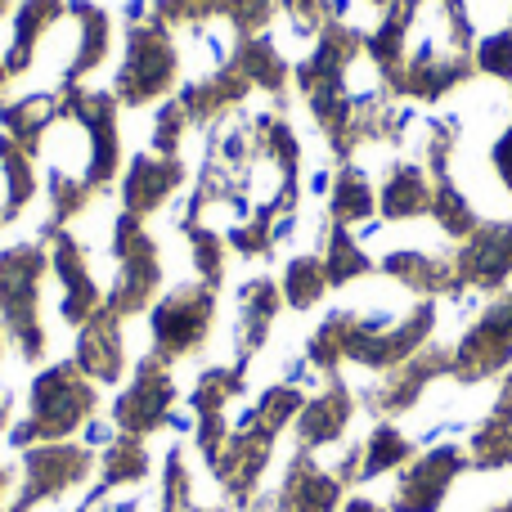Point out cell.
Here are the masks:
<instances>
[{
    "label": "cell",
    "instance_id": "obj_1",
    "mask_svg": "<svg viewBox=\"0 0 512 512\" xmlns=\"http://www.w3.org/2000/svg\"><path fill=\"white\" fill-rule=\"evenodd\" d=\"M45 274V252L36 243H14L0 252V315L5 328L23 342L27 360L41 355V324H36V283Z\"/></svg>",
    "mask_w": 512,
    "mask_h": 512
},
{
    "label": "cell",
    "instance_id": "obj_2",
    "mask_svg": "<svg viewBox=\"0 0 512 512\" xmlns=\"http://www.w3.org/2000/svg\"><path fill=\"white\" fill-rule=\"evenodd\" d=\"M176 86V45L162 27H135L131 45H126V63L117 68L113 99L131 108L153 104L158 95Z\"/></svg>",
    "mask_w": 512,
    "mask_h": 512
},
{
    "label": "cell",
    "instance_id": "obj_3",
    "mask_svg": "<svg viewBox=\"0 0 512 512\" xmlns=\"http://www.w3.org/2000/svg\"><path fill=\"white\" fill-rule=\"evenodd\" d=\"M212 310H216V297L207 283H185V288L167 292L162 306L153 310V346H158V360H180L185 351H194L207 337Z\"/></svg>",
    "mask_w": 512,
    "mask_h": 512
},
{
    "label": "cell",
    "instance_id": "obj_4",
    "mask_svg": "<svg viewBox=\"0 0 512 512\" xmlns=\"http://www.w3.org/2000/svg\"><path fill=\"white\" fill-rule=\"evenodd\" d=\"M90 405H95V396H90V387L77 378V369L59 364V369H50L41 382H36V391H32V423H27L23 436L72 432V427L90 414Z\"/></svg>",
    "mask_w": 512,
    "mask_h": 512
},
{
    "label": "cell",
    "instance_id": "obj_5",
    "mask_svg": "<svg viewBox=\"0 0 512 512\" xmlns=\"http://www.w3.org/2000/svg\"><path fill=\"white\" fill-rule=\"evenodd\" d=\"M180 180H185V167H180V158H162V153H140V158L131 162V176H126V185H122V203H126V212H131V216H149V212H158V207L180 189Z\"/></svg>",
    "mask_w": 512,
    "mask_h": 512
},
{
    "label": "cell",
    "instance_id": "obj_6",
    "mask_svg": "<svg viewBox=\"0 0 512 512\" xmlns=\"http://www.w3.org/2000/svg\"><path fill=\"white\" fill-rule=\"evenodd\" d=\"M117 324H122V319L104 306L99 315L86 319V328H81L77 364L90 373V378L113 382L117 373H122V333H117Z\"/></svg>",
    "mask_w": 512,
    "mask_h": 512
},
{
    "label": "cell",
    "instance_id": "obj_7",
    "mask_svg": "<svg viewBox=\"0 0 512 512\" xmlns=\"http://www.w3.org/2000/svg\"><path fill=\"white\" fill-rule=\"evenodd\" d=\"M324 283H328L324 261H319V256H297V261L288 265V274H283V297H288L297 310H306L319 301Z\"/></svg>",
    "mask_w": 512,
    "mask_h": 512
},
{
    "label": "cell",
    "instance_id": "obj_8",
    "mask_svg": "<svg viewBox=\"0 0 512 512\" xmlns=\"http://www.w3.org/2000/svg\"><path fill=\"white\" fill-rule=\"evenodd\" d=\"M373 212V185L364 180V171H342L337 176V189H333V216L337 225L346 221H364V216Z\"/></svg>",
    "mask_w": 512,
    "mask_h": 512
},
{
    "label": "cell",
    "instance_id": "obj_9",
    "mask_svg": "<svg viewBox=\"0 0 512 512\" xmlns=\"http://www.w3.org/2000/svg\"><path fill=\"white\" fill-rule=\"evenodd\" d=\"M477 63L490 77H512V32H495L477 45Z\"/></svg>",
    "mask_w": 512,
    "mask_h": 512
},
{
    "label": "cell",
    "instance_id": "obj_10",
    "mask_svg": "<svg viewBox=\"0 0 512 512\" xmlns=\"http://www.w3.org/2000/svg\"><path fill=\"white\" fill-rule=\"evenodd\" d=\"M225 14H230V23L239 27L243 36H256L265 23H270V9H274V0H225Z\"/></svg>",
    "mask_w": 512,
    "mask_h": 512
},
{
    "label": "cell",
    "instance_id": "obj_11",
    "mask_svg": "<svg viewBox=\"0 0 512 512\" xmlns=\"http://www.w3.org/2000/svg\"><path fill=\"white\" fill-rule=\"evenodd\" d=\"M5 77H9V72H5V63H0V90H5Z\"/></svg>",
    "mask_w": 512,
    "mask_h": 512
},
{
    "label": "cell",
    "instance_id": "obj_12",
    "mask_svg": "<svg viewBox=\"0 0 512 512\" xmlns=\"http://www.w3.org/2000/svg\"><path fill=\"white\" fill-rule=\"evenodd\" d=\"M0 486H5V472H0Z\"/></svg>",
    "mask_w": 512,
    "mask_h": 512
},
{
    "label": "cell",
    "instance_id": "obj_13",
    "mask_svg": "<svg viewBox=\"0 0 512 512\" xmlns=\"http://www.w3.org/2000/svg\"><path fill=\"white\" fill-rule=\"evenodd\" d=\"M373 5H387V0H373Z\"/></svg>",
    "mask_w": 512,
    "mask_h": 512
}]
</instances>
